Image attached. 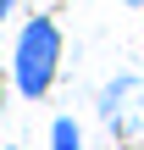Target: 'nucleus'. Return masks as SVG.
<instances>
[{
    "label": "nucleus",
    "instance_id": "obj_3",
    "mask_svg": "<svg viewBox=\"0 0 144 150\" xmlns=\"http://www.w3.org/2000/svg\"><path fill=\"white\" fill-rule=\"evenodd\" d=\"M50 150H83V134H78L72 117H55L50 122Z\"/></svg>",
    "mask_w": 144,
    "mask_h": 150
},
{
    "label": "nucleus",
    "instance_id": "obj_2",
    "mask_svg": "<svg viewBox=\"0 0 144 150\" xmlns=\"http://www.w3.org/2000/svg\"><path fill=\"white\" fill-rule=\"evenodd\" d=\"M100 122L117 139H144V78L139 72H122L100 89Z\"/></svg>",
    "mask_w": 144,
    "mask_h": 150
},
{
    "label": "nucleus",
    "instance_id": "obj_4",
    "mask_svg": "<svg viewBox=\"0 0 144 150\" xmlns=\"http://www.w3.org/2000/svg\"><path fill=\"white\" fill-rule=\"evenodd\" d=\"M6 11H11V0H0V17H6Z\"/></svg>",
    "mask_w": 144,
    "mask_h": 150
},
{
    "label": "nucleus",
    "instance_id": "obj_6",
    "mask_svg": "<svg viewBox=\"0 0 144 150\" xmlns=\"http://www.w3.org/2000/svg\"><path fill=\"white\" fill-rule=\"evenodd\" d=\"M6 150H11V145H6Z\"/></svg>",
    "mask_w": 144,
    "mask_h": 150
},
{
    "label": "nucleus",
    "instance_id": "obj_5",
    "mask_svg": "<svg viewBox=\"0 0 144 150\" xmlns=\"http://www.w3.org/2000/svg\"><path fill=\"white\" fill-rule=\"evenodd\" d=\"M128 6H144V0H128Z\"/></svg>",
    "mask_w": 144,
    "mask_h": 150
},
{
    "label": "nucleus",
    "instance_id": "obj_1",
    "mask_svg": "<svg viewBox=\"0 0 144 150\" xmlns=\"http://www.w3.org/2000/svg\"><path fill=\"white\" fill-rule=\"evenodd\" d=\"M55 67H61V28L50 17H28V28L17 33V50H11V83L28 100H39L55 83Z\"/></svg>",
    "mask_w": 144,
    "mask_h": 150
}]
</instances>
